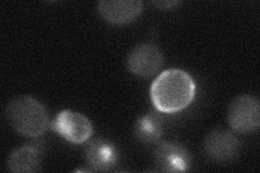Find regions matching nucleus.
Here are the masks:
<instances>
[{
	"mask_svg": "<svg viewBox=\"0 0 260 173\" xmlns=\"http://www.w3.org/2000/svg\"><path fill=\"white\" fill-rule=\"evenodd\" d=\"M42 153L38 144H27L15 150L8 158V169L11 172L31 173L40 170Z\"/></svg>",
	"mask_w": 260,
	"mask_h": 173,
	"instance_id": "nucleus-9",
	"label": "nucleus"
},
{
	"mask_svg": "<svg viewBox=\"0 0 260 173\" xmlns=\"http://www.w3.org/2000/svg\"><path fill=\"white\" fill-rule=\"evenodd\" d=\"M207 157L214 161L226 162L234 159L240 150V142L231 131L213 130L207 135L204 144Z\"/></svg>",
	"mask_w": 260,
	"mask_h": 173,
	"instance_id": "nucleus-7",
	"label": "nucleus"
},
{
	"mask_svg": "<svg viewBox=\"0 0 260 173\" xmlns=\"http://www.w3.org/2000/svg\"><path fill=\"white\" fill-rule=\"evenodd\" d=\"M96 8L104 21L113 25H126L139 18L143 3L140 0H102Z\"/></svg>",
	"mask_w": 260,
	"mask_h": 173,
	"instance_id": "nucleus-6",
	"label": "nucleus"
},
{
	"mask_svg": "<svg viewBox=\"0 0 260 173\" xmlns=\"http://www.w3.org/2000/svg\"><path fill=\"white\" fill-rule=\"evenodd\" d=\"M152 4L159 10H170L175 8L179 4V2H177V0H174V2H168V0H166V2H153Z\"/></svg>",
	"mask_w": 260,
	"mask_h": 173,
	"instance_id": "nucleus-12",
	"label": "nucleus"
},
{
	"mask_svg": "<svg viewBox=\"0 0 260 173\" xmlns=\"http://www.w3.org/2000/svg\"><path fill=\"white\" fill-rule=\"evenodd\" d=\"M136 135L144 143H155L161 136V125L158 117L146 115L137 121Z\"/></svg>",
	"mask_w": 260,
	"mask_h": 173,
	"instance_id": "nucleus-11",
	"label": "nucleus"
},
{
	"mask_svg": "<svg viewBox=\"0 0 260 173\" xmlns=\"http://www.w3.org/2000/svg\"><path fill=\"white\" fill-rule=\"evenodd\" d=\"M52 129L67 141L74 144L87 142L93 133L91 121L78 112L64 110L54 117Z\"/></svg>",
	"mask_w": 260,
	"mask_h": 173,
	"instance_id": "nucleus-4",
	"label": "nucleus"
},
{
	"mask_svg": "<svg viewBox=\"0 0 260 173\" xmlns=\"http://www.w3.org/2000/svg\"><path fill=\"white\" fill-rule=\"evenodd\" d=\"M8 123L20 134L36 139L49 127V116L45 106L31 96L13 98L6 107Z\"/></svg>",
	"mask_w": 260,
	"mask_h": 173,
	"instance_id": "nucleus-2",
	"label": "nucleus"
},
{
	"mask_svg": "<svg viewBox=\"0 0 260 173\" xmlns=\"http://www.w3.org/2000/svg\"><path fill=\"white\" fill-rule=\"evenodd\" d=\"M155 160L162 171L181 172L190 167V155L181 145L164 143L157 147Z\"/></svg>",
	"mask_w": 260,
	"mask_h": 173,
	"instance_id": "nucleus-8",
	"label": "nucleus"
},
{
	"mask_svg": "<svg viewBox=\"0 0 260 173\" xmlns=\"http://www.w3.org/2000/svg\"><path fill=\"white\" fill-rule=\"evenodd\" d=\"M195 82L188 73L172 68L160 73L153 81L150 95L158 112L178 113L188 107L195 96Z\"/></svg>",
	"mask_w": 260,
	"mask_h": 173,
	"instance_id": "nucleus-1",
	"label": "nucleus"
},
{
	"mask_svg": "<svg viewBox=\"0 0 260 173\" xmlns=\"http://www.w3.org/2000/svg\"><path fill=\"white\" fill-rule=\"evenodd\" d=\"M86 158L89 166L94 171L110 170L116 163V152L111 144L102 140H96L88 146Z\"/></svg>",
	"mask_w": 260,
	"mask_h": 173,
	"instance_id": "nucleus-10",
	"label": "nucleus"
},
{
	"mask_svg": "<svg viewBox=\"0 0 260 173\" xmlns=\"http://www.w3.org/2000/svg\"><path fill=\"white\" fill-rule=\"evenodd\" d=\"M228 121L235 132L253 133L260 126V104L258 98L244 94L235 97L228 109Z\"/></svg>",
	"mask_w": 260,
	"mask_h": 173,
	"instance_id": "nucleus-3",
	"label": "nucleus"
},
{
	"mask_svg": "<svg viewBox=\"0 0 260 173\" xmlns=\"http://www.w3.org/2000/svg\"><path fill=\"white\" fill-rule=\"evenodd\" d=\"M164 64V54L160 49L153 44L136 46L127 57V68L134 75L149 78L160 71Z\"/></svg>",
	"mask_w": 260,
	"mask_h": 173,
	"instance_id": "nucleus-5",
	"label": "nucleus"
}]
</instances>
